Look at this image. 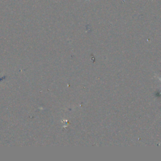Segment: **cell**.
<instances>
[{
  "mask_svg": "<svg viewBox=\"0 0 161 161\" xmlns=\"http://www.w3.org/2000/svg\"><path fill=\"white\" fill-rule=\"evenodd\" d=\"M159 78V80H160V82H161V79H160V78ZM160 94H161V92H160Z\"/></svg>",
  "mask_w": 161,
  "mask_h": 161,
  "instance_id": "6da1fadb",
  "label": "cell"
}]
</instances>
